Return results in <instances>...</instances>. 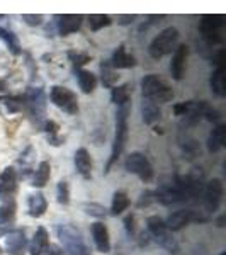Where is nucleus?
Segmentation results:
<instances>
[{"instance_id": "nucleus-3", "label": "nucleus", "mask_w": 226, "mask_h": 255, "mask_svg": "<svg viewBox=\"0 0 226 255\" xmlns=\"http://www.w3.org/2000/svg\"><path fill=\"white\" fill-rule=\"evenodd\" d=\"M128 114H129V106H122L116 113V133H114L113 151H111V158L108 162V167H106V172H109L113 163L121 157L122 150L126 146V141H128Z\"/></svg>"}, {"instance_id": "nucleus-24", "label": "nucleus", "mask_w": 226, "mask_h": 255, "mask_svg": "<svg viewBox=\"0 0 226 255\" xmlns=\"http://www.w3.org/2000/svg\"><path fill=\"white\" fill-rule=\"evenodd\" d=\"M75 77H77V82H79V87L82 89L84 94H92L94 90L97 87V79L92 72L89 70H82V68H77L75 70Z\"/></svg>"}, {"instance_id": "nucleus-48", "label": "nucleus", "mask_w": 226, "mask_h": 255, "mask_svg": "<svg viewBox=\"0 0 226 255\" xmlns=\"http://www.w3.org/2000/svg\"><path fill=\"white\" fill-rule=\"evenodd\" d=\"M220 255H226V252H221V254H220Z\"/></svg>"}, {"instance_id": "nucleus-26", "label": "nucleus", "mask_w": 226, "mask_h": 255, "mask_svg": "<svg viewBox=\"0 0 226 255\" xmlns=\"http://www.w3.org/2000/svg\"><path fill=\"white\" fill-rule=\"evenodd\" d=\"M209 85L211 90L216 94L218 97H225L226 96V82H225V67L223 68H216L211 73V79H209Z\"/></svg>"}, {"instance_id": "nucleus-33", "label": "nucleus", "mask_w": 226, "mask_h": 255, "mask_svg": "<svg viewBox=\"0 0 226 255\" xmlns=\"http://www.w3.org/2000/svg\"><path fill=\"white\" fill-rule=\"evenodd\" d=\"M58 129H60V126L56 125L55 121H51V119L44 123V133H46V136H48L49 145L60 146L61 143H63V139H61L60 134H58Z\"/></svg>"}, {"instance_id": "nucleus-42", "label": "nucleus", "mask_w": 226, "mask_h": 255, "mask_svg": "<svg viewBox=\"0 0 226 255\" xmlns=\"http://www.w3.org/2000/svg\"><path fill=\"white\" fill-rule=\"evenodd\" d=\"M43 255H61V249L56 245H48V249L44 250Z\"/></svg>"}, {"instance_id": "nucleus-12", "label": "nucleus", "mask_w": 226, "mask_h": 255, "mask_svg": "<svg viewBox=\"0 0 226 255\" xmlns=\"http://www.w3.org/2000/svg\"><path fill=\"white\" fill-rule=\"evenodd\" d=\"M223 203V182L221 179H213L204 189V208L208 213H215Z\"/></svg>"}, {"instance_id": "nucleus-16", "label": "nucleus", "mask_w": 226, "mask_h": 255, "mask_svg": "<svg viewBox=\"0 0 226 255\" xmlns=\"http://www.w3.org/2000/svg\"><path fill=\"white\" fill-rule=\"evenodd\" d=\"M56 19V29L61 36H68L72 32H77L80 29L82 22H84V15L77 14H63V15H55Z\"/></svg>"}, {"instance_id": "nucleus-39", "label": "nucleus", "mask_w": 226, "mask_h": 255, "mask_svg": "<svg viewBox=\"0 0 226 255\" xmlns=\"http://www.w3.org/2000/svg\"><path fill=\"white\" fill-rule=\"evenodd\" d=\"M84 209H85V213L90 216H97V218H102V216H106V208L104 206H101V204H94V203H87V204H84Z\"/></svg>"}, {"instance_id": "nucleus-11", "label": "nucleus", "mask_w": 226, "mask_h": 255, "mask_svg": "<svg viewBox=\"0 0 226 255\" xmlns=\"http://www.w3.org/2000/svg\"><path fill=\"white\" fill-rule=\"evenodd\" d=\"M17 192V172L14 167H5L0 174V203L14 201Z\"/></svg>"}, {"instance_id": "nucleus-19", "label": "nucleus", "mask_w": 226, "mask_h": 255, "mask_svg": "<svg viewBox=\"0 0 226 255\" xmlns=\"http://www.w3.org/2000/svg\"><path fill=\"white\" fill-rule=\"evenodd\" d=\"M15 221V203L9 201V203L0 204V235L9 233L14 226Z\"/></svg>"}, {"instance_id": "nucleus-35", "label": "nucleus", "mask_w": 226, "mask_h": 255, "mask_svg": "<svg viewBox=\"0 0 226 255\" xmlns=\"http://www.w3.org/2000/svg\"><path fill=\"white\" fill-rule=\"evenodd\" d=\"M3 106H5L7 113L15 114L24 108V97L22 96H7L2 99Z\"/></svg>"}, {"instance_id": "nucleus-32", "label": "nucleus", "mask_w": 226, "mask_h": 255, "mask_svg": "<svg viewBox=\"0 0 226 255\" xmlns=\"http://www.w3.org/2000/svg\"><path fill=\"white\" fill-rule=\"evenodd\" d=\"M101 73H102V84H104L106 87H109V89L116 87V82L119 80V75L114 72V68L111 67L109 61H102L101 63Z\"/></svg>"}, {"instance_id": "nucleus-36", "label": "nucleus", "mask_w": 226, "mask_h": 255, "mask_svg": "<svg viewBox=\"0 0 226 255\" xmlns=\"http://www.w3.org/2000/svg\"><path fill=\"white\" fill-rule=\"evenodd\" d=\"M56 199H58L60 204L67 206L70 203V189H68V182L65 180H60L58 182V187H56Z\"/></svg>"}, {"instance_id": "nucleus-6", "label": "nucleus", "mask_w": 226, "mask_h": 255, "mask_svg": "<svg viewBox=\"0 0 226 255\" xmlns=\"http://www.w3.org/2000/svg\"><path fill=\"white\" fill-rule=\"evenodd\" d=\"M124 167L129 174L138 175L143 182H150L155 175L150 160H148L143 153H139V151H133V153H129L128 157H126Z\"/></svg>"}, {"instance_id": "nucleus-37", "label": "nucleus", "mask_w": 226, "mask_h": 255, "mask_svg": "<svg viewBox=\"0 0 226 255\" xmlns=\"http://www.w3.org/2000/svg\"><path fill=\"white\" fill-rule=\"evenodd\" d=\"M196 101H187V102H179V104L174 106V114L175 116H187L192 111L196 109Z\"/></svg>"}, {"instance_id": "nucleus-29", "label": "nucleus", "mask_w": 226, "mask_h": 255, "mask_svg": "<svg viewBox=\"0 0 226 255\" xmlns=\"http://www.w3.org/2000/svg\"><path fill=\"white\" fill-rule=\"evenodd\" d=\"M129 99H131L129 84H122V85H116V87H113V92H111V101H113L116 106H119V108H122V106H128Z\"/></svg>"}, {"instance_id": "nucleus-7", "label": "nucleus", "mask_w": 226, "mask_h": 255, "mask_svg": "<svg viewBox=\"0 0 226 255\" xmlns=\"http://www.w3.org/2000/svg\"><path fill=\"white\" fill-rule=\"evenodd\" d=\"M225 26V15H203L201 17L199 29L203 32V38L208 41L209 44H220L223 43L220 31Z\"/></svg>"}, {"instance_id": "nucleus-46", "label": "nucleus", "mask_w": 226, "mask_h": 255, "mask_svg": "<svg viewBox=\"0 0 226 255\" xmlns=\"http://www.w3.org/2000/svg\"><path fill=\"white\" fill-rule=\"evenodd\" d=\"M7 89V84H5V80L3 79H0V92H3V90Z\"/></svg>"}, {"instance_id": "nucleus-15", "label": "nucleus", "mask_w": 226, "mask_h": 255, "mask_svg": "<svg viewBox=\"0 0 226 255\" xmlns=\"http://www.w3.org/2000/svg\"><path fill=\"white\" fill-rule=\"evenodd\" d=\"M187 56H189V48L186 44H180L175 49L174 56L170 61V73L175 80H182L186 75V63H187Z\"/></svg>"}, {"instance_id": "nucleus-17", "label": "nucleus", "mask_w": 226, "mask_h": 255, "mask_svg": "<svg viewBox=\"0 0 226 255\" xmlns=\"http://www.w3.org/2000/svg\"><path fill=\"white\" fill-rule=\"evenodd\" d=\"M90 233H92L94 244H96L97 250L102 254H109L111 252V240H109V230L108 226L101 221L94 223L90 226Z\"/></svg>"}, {"instance_id": "nucleus-38", "label": "nucleus", "mask_w": 226, "mask_h": 255, "mask_svg": "<svg viewBox=\"0 0 226 255\" xmlns=\"http://www.w3.org/2000/svg\"><path fill=\"white\" fill-rule=\"evenodd\" d=\"M68 58L72 60V63H73V67H75V70L80 68L82 65H85L90 60L87 53H80V51H70L68 53Z\"/></svg>"}, {"instance_id": "nucleus-31", "label": "nucleus", "mask_w": 226, "mask_h": 255, "mask_svg": "<svg viewBox=\"0 0 226 255\" xmlns=\"http://www.w3.org/2000/svg\"><path fill=\"white\" fill-rule=\"evenodd\" d=\"M129 206V197L126 192L122 191H116L113 196V204H111V215L113 216H117L121 213H124L126 209Z\"/></svg>"}, {"instance_id": "nucleus-49", "label": "nucleus", "mask_w": 226, "mask_h": 255, "mask_svg": "<svg viewBox=\"0 0 226 255\" xmlns=\"http://www.w3.org/2000/svg\"><path fill=\"white\" fill-rule=\"evenodd\" d=\"M0 254H2V249H0Z\"/></svg>"}, {"instance_id": "nucleus-18", "label": "nucleus", "mask_w": 226, "mask_h": 255, "mask_svg": "<svg viewBox=\"0 0 226 255\" xmlns=\"http://www.w3.org/2000/svg\"><path fill=\"white\" fill-rule=\"evenodd\" d=\"M109 63L113 68H133L134 65H136V58H134L133 55H129L124 44H119V46L114 49L113 58H111Z\"/></svg>"}, {"instance_id": "nucleus-47", "label": "nucleus", "mask_w": 226, "mask_h": 255, "mask_svg": "<svg viewBox=\"0 0 226 255\" xmlns=\"http://www.w3.org/2000/svg\"><path fill=\"white\" fill-rule=\"evenodd\" d=\"M3 17H5V15H3V14H0V19H3Z\"/></svg>"}, {"instance_id": "nucleus-41", "label": "nucleus", "mask_w": 226, "mask_h": 255, "mask_svg": "<svg viewBox=\"0 0 226 255\" xmlns=\"http://www.w3.org/2000/svg\"><path fill=\"white\" fill-rule=\"evenodd\" d=\"M22 20L27 24V26H39L43 24V15H31V14H24L22 15Z\"/></svg>"}, {"instance_id": "nucleus-14", "label": "nucleus", "mask_w": 226, "mask_h": 255, "mask_svg": "<svg viewBox=\"0 0 226 255\" xmlns=\"http://www.w3.org/2000/svg\"><path fill=\"white\" fill-rule=\"evenodd\" d=\"M27 247V238L24 230H12L5 235V250L9 255H24Z\"/></svg>"}, {"instance_id": "nucleus-28", "label": "nucleus", "mask_w": 226, "mask_h": 255, "mask_svg": "<svg viewBox=\"0 0 226 255\" xmlns=\"http://www.w3.org/2000/svg\"><path fill=\"white\" fill-rule=\"evenodd\" d=\"M0 39L7 44L9 51L14 56H19L22 53V48H20V41L17 38V34H14L10 29H5V27H0Z\"/></svg>"}, {"instance_id": "nucleus-22", "label": "nucleus", "mask_w": 226, "mask_h": 255, "mask_svg": "<svg viewBox=\"0 0 226 255\" xmlns=\"http://www.w3.org/2000/svg\"><path fill=\"white\" fill-rule=\"evenodd\" d=\"M49 245V235H48V230L44 226H39L36 230L34 237H32L31 247H29V255H43L44 250L48 249Z\"/></svg>"}, {"instance_id": "nucleus-10", "label": "nucleus", "mask_w": 226, "mask_h": 255, "mask_svg": "<svg viewBox=\"0 0 226 255\" xmlns=\"http://www.w3.org/2000/svg\"><path fill=\"white\" fill-rule=\"evenodd\" d=\"M208 218L199 215L197 211H192V209H179V211H174L172 215H168L165 225L168 232H179L184 226L192 223V221H206Z\"/></svg>"}, {"instance_id": "nucleus-9", "label": "nucleus", "mask_w": 226, "mask_h": 255, "mask_svg": "<svg viewBox=\"0 0 226 255\" xmlns=\"http://www.w3.org/2000/svg\"><path fill=\"white\" fill-rule=\"evenodd\" d=\"M24 106L29 111L31 118L36 119V123L41 121L46 114V96L41 87H31L24 96Z\"/></svg>"}, {"instance_id": "nucleus-4", "label": "nucleus", "mask_w": 226, "mask_h": 255, "mask_svg": "<svg viewBox=\"0 0 226 255\" xmlns=\"http://www.w3.org/2000/svg\"><path fill=\"white\" fill-rule=\"evenodd\" d=\"M179 41V31L175 27H167L162 32H158L153 38V41L150 43V48H148V53H150L151 58L158 60L162 56L172 53V49L175 48Z\"/></svg>"}, {"instance_id": "nucleus-13", "label": "nucleus", "mask_w": 226, "mask_h": 255, "mask_svg": "<svg viewBox=\"0 0 226 255\" xmlns=\"http://www.w3.org/2000/svg\"><path fill=\"white\" fill-rule=\"evenodd\" d=\"M153 194H155V201L162 203L163 206H172V204L184 203V197L180 194L179 187L175 186V182L162 184Z\"/></svg>"}, {"instance_id": "nucleus-44", "label": "nucleus", "mask_w": 226, "mask_h": 255, "mask_svg": "<svg viewBox=\"0 0 226 255\" xmlns=\"http://www.w3.org/2000/svg\"><path fill=\"white\" fill-rule=\"evenodd\" d=\"M119 19H121L119 20L121 24H129V22H133V19H136V15H121Z\"/></svg>"}, {"instance_id": "nucleus-40", "label": "nucleus", "mask_w": 226, "mask_h": 255, "mask_svg": "<svg viewBox=\"0 0 226 255\" xmlns=\"http://www.w3.org/2000/svg\"><path fill=\"white\" fill-rule=\"evenodd\" d=\"M155 201V194L151 191H145L141 192V196H139V201H138V206L143 208V206H148L150 203H153Z\"/></svg>"}, {"instance_id": "nucleus-1", "label": "nucleus", "mask_w": 226, "mask_h": 255, "mask_svg": "<svg viewBox=\"0 0 226 255\" xmlns=\"http://www.w3.org/2000/svg\"><path fill=\"white\" fill-rule=\"evenodd\" d=\"M141 92L143 99L155 102V104H167L174 99V90L163 79H160L155 73L143 77L141 80Z\"/></svg>"}, {"instance_id": "nucleus-27", "label": "nucleus", "mask_w": 226, "mask_h": 255, "mask_svg": "<svg viewBox=\"0 0 226 255\" xmlns=\"http://www.w3.org/2000/svg\"><path fill=\"white\" fill-rule=\"evenodd\" d=\"M49 177H51V165H49V162H41L38 168H36L34 175H32V187H44L48 184Z\"/></svg>"}, {"instance_id": "nucleus-2", "label": "nucleus", "mask_w": 226, "mask_h": 255, "mask_svg": "<svg viewBox=\"0 0 226 255\" xmlns=\"http://www.w3.org/2000/svg\"><path fill=\"white\" fill-rule=\"evenodd\" d=\"M60 244L63 245L65 252L68 255H90L89 245L85 244L80 230L70 223H61L56 228Z\"/></svg>"}, {"instance_id": "nucleus-34", "label": "nucleus", "mask_w": 226, "mask_h": 255, "mask_svg": "<svg viewBox=\"0 0 226 255\" xmlns=\"http://www.w3.org/2000/svg\"><path fill=\"white\" fill-rule=\"evenodd\" d=\"M89 26L92 31H101L102 27H108L113 24V17L111 15H104V14H92L89 15Z\"/></svg>"}, {"instance_id": "nucleus-30", "label": "nucleus", "mask_w": 226, "mask_h": 255, "mask_svg": "<svg viewBox=\"0 0 226 255\" xmlns=\"http://www.w3.org/2000/svg\"><path fill=\"white\" fill-rule=\"evenodd\" d=\"M34 162H36V151H34V148L29 145L19 157V165L22 167V170H24L22 174H20V175H22V179H26V177L31 174Z\"/></svg>"}, {"instance_id": "nucleus-25", "label": "nucleus", "mask_w": 226, "mask_h": 255, "mask_svg": "<svg viewBox=\"0 0 226 255\" xmlns=\"http://www.w3.org/2000/svg\"><path fill=\"white\" fill-rule=\"evenodd\" d=\"M141 113H143V121H145L146 125H150V126L155 125L157 121H160V118H162V111H160L158 104L148 101V99H143Z\"/></svg>"}, {"instance_id": "nucleus-23", "label": "nucleus", "mask_w": 226, "mask_h": 255, "mask_svg": "<svg viewBox=\"0 0 226 255\" xmlns=\"http://www.w3.org/2000/svg\"><path fill=\"white\" fill-rule=\"evenodd\" d=\"M225 141H226V126L225 125L215 126V129L208 136V151L209 153L220 151L225 146Z\"/></svg>"}, {"instance_id": "nucleus-8", "label": "nucleus", "mask_w": 226, "mask_h": 255, "mask_svg": "<svg viewBox=\"0 0 226 255\" xmlns=\"http://www.w3.org/2000/svg\"><path fill=\"white\" fill-rule=\"evenodd\" d=\"M146 226H148V232H150L155 240L158 242V245H162L163 249H167V250H177V244H175V240L172 238L170 232L167 230L165 221H163L162 218L150 216L146 220Z\"/></svg>"}, {"instance_id": "nucleus-20", "label": "nucleus", "mask_w": 226, "mask_h": 255, "mask_svg": "<svg viewBox=\"0 0 226 255\" xmlns=\"http://www.w3.org/2000/svg\"><path fill=\"white\" fill-rule=\"evenodd\" d=\"M73 163H75L77 172H79L84 179H90V175H92V158H90L87 148H79V150L75 151Z\"/></svg>"}, {"instance_id": "nucleus-5", "label": "nucleus", "mask_w": 226, "mask_h": 255, "mask_svg": "<svg viewBox=\"0 0 226 255\" xmlns=\"http://www.w3.org/2000/svg\"><path fill=\"white\" fill-rule=\"evenodd\" d=\"M49 99L56 108L70 114V116L79 113V99H77V94L73 90L61 87V85H53L51 90H49Z\"/></svg>"}, {"instance_id": "nucleus-45", "label": "nucleus", "mask_w": 226, "mask_h": 255, "mask_svg": "<svg viewBox=\"0 0 226 255\" xmlns=\"http://www.w3.org/2000/svg\"><path fill=\"white\" fill-rule=\"evenodd\" d=\"M0 65H3V67H7V58H5V55H3L2 51H0ZM0 70H2V67H0Z\"/></svg>"}, {"instance_id": "nucleus-43", "label": "nucleus", "mask_w": 226, "mask_h": 255, "mask_svg": "<svg viewBox=\"0 0 226 255\" xmlns=\"http://www.w3.org/2000/svg\"><path fill=\"white\" fill-rule=\"evenodd\" d=\"M133 221H134V216L129 215L128 218H126V230H128V233H133Z\"/></svg>"}, {"instance_id": "nucleus-21", "label": "nucleus", "mask_w": 226, "mask_h": 255, "mask_svg": "<svg viewBox=\"0 0 226 255\" xmlns=\"http://www.w3.org/2000/svg\"><path fill=\"white\" fill-rule=\"evenodd\" d=\"M48 209V201L43 192H36V194L27 196V213L32 218H41Z\"/></svg>"}]
</instances>
